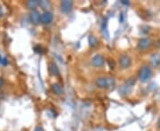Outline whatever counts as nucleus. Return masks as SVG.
<instances>
[{
    "label": "nucleus",
    "instance_id": "obj_18",
    "mask_svg": "<svg viewBox=\"0 0 160 131\" xmlns=\"http://www.w3.org/2000/svg\"><path fill=\"white\" fill-rule=\"evenodd\" d=\"M158 129H160V118L158 119Z\"/></svg>",
    "mask_w": 160,
    "mask_h": 131
},
{
    "label": "nucleus",
    "instance_id": "obj_16",
    "mask_svg": "<svg viewBox=\"0 0 160 131\" xmlns=\"http://www.w3.org/2000/svg\"><path fill=\"white\" fill-rule=\"evenodd\" d=\"M34 131H44V130H43V129H42V128H38V127H37V128H36V129H35V130Z\"/></svg>",
    "mask_w": 160,
    "mask_h": 131
},
{
    "label": "nucleus",
    "instance_id": "obj_5",
    "mask_svg": "<svg viewBox=\"0 0 160 131\" xmlns=\"http://www.w3.org/2000/svg\"><path fill=\"white\" fill-rule=\"evenodd\" d=\"M72 5H73V2L72 1H69V0L62 1L61 3V11L64 14H67V13H69L71 10Z\"/></svg>",
    "mask_w": 160,
    "mask_h": 131
},
{
    "label": "nucleus",
    "instance_id": "obj_8",
    "mask_svg": "<svg viewBox=\"0 0 160 131\" xmlns=\"http://www.w3.org/2000/svg\"><path fill=\"white\" fill-rule=\"evenodd\" d=\"M150 44H151V42H150L149 38H142L139 41L138 47L141 50H146L150 46Z\"/></svg>",
    "mask_w": 160,
    "mask_h": 131
},
{
    "label": "nucleus",
    "instance_id": "obj_4",
    "mask_svg": "<svg viewBox=\"0 0 160 131\" xmlns=\"http://www.w3.org/2000/svg\"><path fill=\"white\" fill-rule=\"evenodd\" d=\"M92 65L94 67H101L104 65V58L101 55H95L92 59Z\"/></svg>",
    "mask_w": 160,
    "mask_h": 131
},
{
    "label": "nucleus",
    "instance_id": "obj_3",
    "mask_svg": "<svg viewBox=\"0 0 160 131\" xmlns=\"http://www.w3.org/2000/svg\"><path fill=\"white\" fill-rule=\"evenodd\" d=\"M132 64V60L127 55H122L119 58V65L122 68H128Z\"/></svg>",
    "mask_w": 160,
    "mask_h": 131
},
{
    "label": "nucleus",
    "instance_id": "obj_11",
    "mask_svg": "<svg viewBox=\"0 0 160 131\" xmlns=\"http://www.w3.org/2000/svg\"><path fill=\"white\" fill-rule=\"evenodd\" d=\"M52 90L53 91V93H55L56 95H61L62 93V88L60 84L58 83H53L52 85Z\"/></svg>",
    "mask_w": 160,
    "mask_h": 131
},
{
    "label": "nucleus",
    "instance_id": "obj_10",
    "mask_svg": "<svg viewBox=\"0 0 160 131\" xmlns=\"http://www.w3.org/2000/svg\"><path fill=\"white\" fill-rule=\"evenodd\" d=\"M49 71H50V73H51L53 75H54V76H57V75L60 74L58 66H57V65H56L55 63H53V62L50 63V65H49Z\"/></svg>",
    "mask_w": 160,
    "mask_h": 131
},
{
    "label": "nucleus",
    "instance_id": "obj_12",
    "mask_svg": "<svg viewBox=\"0 0 160 131\" xmlns=\"http://www.w3.org/2000/svg\"><path fill=\"white\" fill-rule=\"evenodd\" d=\"M98 44V40L94 35H90L89 36V44L91 47H95Z\"/></svg>",
    "mask_w": 160,
    "mask_h": 131
},
{
    "label": "nucleus",
    "instance_id": "obj_6",
    "mask_svg": "<svg viewBox=\"0 0 160 131\" xmlns=\"http://www.w3.org/2000/svg\"><path fill=\"white\" fill-rule=\"evenodd\" d=\"M53 15L49 12H45L44 14H41L40 21L43 24H49L53 21Z\"/></svg>",
    "mask_w": 160,
    "mask_h": 131
},
{
    "label": "nucleus",
    "instance_id": "obj_13",
    "mask_svg": "<svg viewBox=\"0 0 160 131\" xmlns=\"http://www.w3.org/2000/svg\"><path fill=\"white\" fill-rule=\"evenodd\" d=\"M38 4H40L39 3V1H29L28 3H27V5L29 6V7H30V8H35Z\"/></svg>",
    "mask_w": 160,
    "mask_h": 131
},
{
    "label": "nucleus",
    "instance_id": "obj_9",
    "mask_svg": "<svg viewBox=\"0 0 160 131\" xmlns=\"http://www.w3.org/2000/svg\"><path fill=\"white\" fill-rule=\"evenodd\" d=\"M150 63L151 65L153 66L154 67H158L160 66V54L158 53H156V54H153L151 56V59H150Z\"/></svg>",
    "mask_w": 160,
    "mask_h": 131
},
{
    "label": "nucleus",
    "instance_id": "obj_15",
    "mask_svg": "<svg viewBox=\"0 0 160 131\" xmlns=\"http://www.w3.org/2000/svg\"><path fill=\"white\" fill-rule=\"evenodd\" d=\"M108 62H109V64H110V68H114V66H115V63H114V61L113 60H111V59H109L108 60Z\"/></svg>",
    "mask_w": 160,
    "mask_h": 131
},
{
    "label": "nucleus",
    "instance_id": "obj_1",
    "mask_svg": "<svg viewBox=\"0 0 160 131\" xmlns=\"http://www.w3.org/2000/svg\"><path fill=\"white\" fill-rule=\"evenodd\" d=\"M96 86L100 89H108L110 88L112 85H114V81L111 78L107 77H98L95 81ZM113 87V86H112Z\"/></svg>",
    "mask_w": 160,
    "mask_h": 131
},
{
    "label": "nucleus",
    "instance_id": "obj_7",
    "mask_svg": "<svg viewBox=\"0 0 160 131\" xmlns=\"http://www.w3.org/2000/svg\"><path fill=\"white\" fill-rule=\"evenodd\" d=\"M40 18H41V15H40V14L38 13L37 10L34 9L30 12V21L33 24H37L38 22H40Z\"/></svg>",
    "mask_w": 160,
    "mask_h": 131
},
{
    "label": "nucleus",
    "instance_id": "obj_19",
    "mask_svg": "<svg viewBox=\"0 0 160 131\" xmlns=\"http://www.w3.org/2000/svg\"><path fill=\"white\" fill-rule=\"evenodd\" d=\"M2 14H3V11H2V8H1V6H0V18L2 17Z\"/></svg>",
    "mask_w": 160,
    "mask_h": 131
},
{
    "label": "nucleus",
    "instance_id": "obj_17",
    "mask_svg": "<svg viewBox=\"0 0 160 131\" xmlns=\"http://www.w3.org/2000/svg\"><path fill=\"white\" fill-rule=\"evenodd\" d=\"M3 84H4V81H3V79H1V78H0V88L3 86Z\"/></svg>",
    "mask_w": 160,
    "mask_h": 131
},
{
    "label": "nucleus",
    "instance_id": "obj_2",
    "mask_svg": "<svg viewBox=\"0 0 160 131\" xmlns=\"http://www.w3.org/2000/svg\"><path fill=\"white\" fill-rule=\"evenodd\" d=\"M152 73L149 66H144L139 71V79L142 82H147L151 78Z\"/></svg>",
    "mask_w": 160,
    "mask_h": 131
},
{
    "label": "nucleus",
    "instance_id": "obj_14",
    "mask_svg": "<svg viewBox=\"0 0 160 131\" xmlns=\"http://www.w3.org/2000/svg\"><path fill=\"white\" fill-rule=\"evenodd\" d=\"M102 31L105 35V32H106V35H107V38H109V33H108V30H107V20H105L103 21V24H102Z\"/></svg>",
    "mask_w": 160,
    "mask_h": 131
}]
</instances>
